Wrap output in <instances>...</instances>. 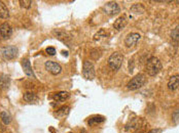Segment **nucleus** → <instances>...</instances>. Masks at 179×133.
<instances>
[{"mask_svg": "<svg viewBox=\"0 0 179 133\" xmlns=\"http://www.w3.org/2000/svg\"><path fill=\"white\" fill-rule=\"evenodd\" d=\"M162 70V63L158 57L151 56L146 63V71L149 76H155Z\"/></svg>", "mask_w": 179, "mask_h": 133, "instance_id": "1", "label": "nucleus"}, {"mask_svg": "<svg viewBox=\"0 0 179 133\" xmlns=\"http://www.w3.org/2000/svg\"><path fill=\"white\" fill-rule=\"evenodd\" d=\"M124 56L121 52H113L108 58V65L111 68L113 71H117L121 69L122 65H123Z\"/></svg>", "mask_w": 179, "mask_h": 133, "instance_id": "2", "label": "nucleus"}, {"mask_svg": "<svg viewBox=\"0 0 179 133\" xmlns=\"http://www.w3.org/2000/svg\"><path fill=\"white\" fill-rule=\"evenodd\" d=\"M145 76L143 74H138V75H136L135 77L131 79V81L128 83L127 87L130 90H137L143 86L144 83H145Z\"/></svg>", "mask_w": 179, "mask_h": 133, "instance_id": "3", "label": "nucleus"}, {"mask_svg": "<svg viewBox=\"0 0 179 133\" xmlns=\"http://www.w3.org/2000/svg\"><path fill=\"white\" fill-rule=\"evenodd\" d=\"M83 77L88 80H93L95 78V67L93 65L92 62L85 60L83 62Z\"/></svg>", "mask_w": 179, "mask_h": 133, "instance_id": "4", "label": "nucleus"}, {"mask_svg": "<svg viewBox=\"0 0 179 133\" xmlns=\"http://www.w3.org/2000/svg\"><path fill=\"white\" fill-rule=\"evenodd\" d=\"M0 55L4 60H13L15 57H17L18 55V48L15 46L10 45V46H5L3 48L0 49Z\"/></svg>", "mask_w": 179, "mask_h": 133, "instance_id": "5", "label": "nucleus"}, {"mask_svg": "<svg viewBox=\"0 0 179 133\" xmlns=\"http://www.w3.org/2000/svg\"><path fill=\"white\" fill-rule=\"evenodd\" d=\"M103 11L108 15H117V13L121 11V8H119V4L114 1H110L107 2L105 5L103 6Z\"/></svg>", "mask_w": 179, "mask_h": 133, "instance_id": "6", "label": "nucleus"}, {"mask_svg": "<svg viewBox=\"0 0 179 133\" xmlns=\"http://www.w3.org/2000/svg\"><path fill=\"white\" fill-rule=\"evenodd\" d=\"M44 67L45 69H46V71L49 72L52 75H58V74H60L61 71H62V67H61L58 63L51 62V60L45 62Z\"/></svg>", "mask_w": 179, "mask_h": 133, "instance_id": "7", "label": "nucleus"}, {"mask_svg": "<svg viewBox=\"0 0 179 133\" xmlns=\"http://www.w3.org/2000/svg\"><path fill=\"white\" fill-rule=\"evenodd\" d=\"M140 38H141V35H140L139 33H131L129 34L126 37V39H124V44H126V46L129 47V48L134 47L135 45L137 44V42L140 40Z\"/></svg>", "mask_w": 179, "mask_h": 133, "instance_id": "8", "label": "nucleus"}, {"mask_svg": "<svg viewBox=\"0 0 179 133\" xmlns=\"http://www.w3.org/2000/svg\"><path fill=\"white\" fill-rule=\"evenodd\" d=\"M13 34V29L7 23H3V24L0 25V36H1L3 39H7L10 38Z\"/></svg>", "mask_w": 179, "mask_h": 133, "instance_id": "9", "label": "nucleus"}, {"mask_svg": "<svg viewBox=\"0 0 179 133\" xmlns=\"http://www.w3.org/2000/svg\"><path fill=\"white\" fill-rule=\"evenodd\" d=\"M22 68H23L24 73L26 74L29 78H35V75H34V72H33L32 67H31V64H30V60H27V58L26 60H23Z\"/></svg>", "mask_w": 179, "mask_h": 133, "instance_id": "10", "label": "nucleus"}, {"mask_svg": "<svg viewBox=\"0 0 179 133\" xmlns=\"http://www.w3.org/2000/svg\"><path fill=\"white\" fill-rule=\"evenodd\" d=\"M127 24H128L127 17L126 15H122V17H119L117 20H115L114 24H113V28H114L116 31H121L127 26Z\"/></svg>", "mask_w": 179, "mask_h": 133, "instance_id": "11", "label": "nucleus"}, {"mask_svg": "<svg viewBox=\"0 0 179 133\" xmlns=\"http://www.w3.org/2000/svg\"><path fill=\"white\" fill-rule=\"evenodd\" d=\"M179 87V75L172 76L169 79L168 82V88L170 90H176Z\"/></svg>", "mask_w": 179, "mask_h": 133, "instance_id": "12", "label": "nucleus"}, {"mask_svg": "<svg viewBox=\"0 0 179 133\" xmlns=\"http://www.w3.org/2000/svg\"><path fill=\"white\" fill-rule=\"evenodd\" d=\"M10 17V10L3 2L0 1V19H7Z\"/></svg>", "mask_w": 179, "mask_h": 133, "instance_id": "13", "label": "nucleus"}, {"mask_svg": "<svg viewBox=\"0 0 179 133\" xmlns=\"http://www.w3.org/2000/svg\"><path fill=\"white\" fill-rule=\"evenodd\" d=\"M10 83V79L7 75L0 76V89H6Z\"/></svg>", "mask_w": 179, "mask_h": 133, "instance_id": "14", "label": "nucleus"}, {"mask_svg": "<svg viewBox=\"0 0 179 133\" xmlns=\"http://www.w3.org/2000/svg\"><path fill=\"white\" fill-rule=\"evenodd\" d=\"M68 97H69V93L66 91H61L54 95V100L56 101H64L65 100H67Z\"/></svg>", "mask_w": 179, "mask_h": 133, "instance_id": "15", "label": "nucleus"}, {"mask_svg": "<svg viewBox=\"0 0 179 133\" xmlns=\"http://www.w3.org/2000/svg\"><path fill=\"white\" fill-rule=\"evenodd\" d=\"M131 11L134 13H137V15H142V13L145 11V8H144V6L142 5V4L136 3L131 7Z\"/></svg>", "mask_w": 179, "mask_h": 133, "instance_id": "16", "label": "nucleus"}, {"mask_svg": "<svg viewBox=\"0 0 179 133\" xmlns=\"http://www.w3.org/2000/svg\"><path fill=\"white\" fill-rule=\"evenodd\" d=\"M24 100L27 102H33V101L37 100V95L33 92H25L24 93Z\"/></svg>", "mask_w": 179, "mask_h": 133, "instance_id": "17", "label": "nucleus"}, {"mask_svg": "<svg viewBox=\"0 0 179 133\" xmlns=\"http://www.w3.org/2000/svg\"><path fill=\"white\" fill-rule=\"evenodd\" d=\"M0 119H1V121L3 122V124H5V125H7V124H10L11 122L10 115L7 114L6 112H1V113H0Z\"/></svg>", "mask_w": 179, "mask_h": 133, "instance_id": "18", "label": "nucleus"}, {"mask_svg": "<svg viewBox=\"0 0 179 133\" xmlns=\"http://www.w3.org/2000/svg\"><path fill=\"white\" fill-rule=\"evenodd\" d=\"M105 121V118L102 116H95V117H92V118L89 120V125H94L96 123H101V122H104Z\"/></svg>", "mask_w": 179, "mask_h": 133, "instance_id": "19", "label": "nucleus"}, {"mask_svg": "<svg viewBox=\"0 0 179 133\" xmlns=\"http://www.w3.org/2000/svg\"><path fill=\"white\" fill-rule=\"evenodd\" d=\"M68 113H69V108H68V107H63L56 113V115H57V116H59V117H64V116H66Z\"/></svg>", "mask_w": 179, "mask_h": 133, "instance_id": "20", "label": "nucleus"}, {"mask_svg": "<svg viewBox=\"0 0 179 133\" xmlns=\"http://www.w3.org/2000/svg\"><path fill=\"white\" fill-rule=\"evenodd\" d=\"M31 3H32L31 0H21V1H20V5H21V7L23 8H30Z\"/></svg>", "mask_w": 179, "mask_h": 133, "instance_id": "21", "label": "nucleus"}, {"mask_svg": "<svg viewBox=\"0 0 179 133\" xmlns=\"http://www.w3.org/2000/svg\"><path fill=\"white\" fill-rule=\"evenodd\" d=\"M171 37L173 38L174 40H178L179 39V26H177L173 31H172Z\"/></svg>", "mask_w": 179, "mask_h": 133, "instance_id": "22", "label": "nucleus"}, {"mask_svg": "<svg viewBox=\"0 0 179 133\" xmlns=\"http://www.w3.org/2000/svg\"><path fill=\"white\" fill-rule=\"evenodd\" d=\"M102 37H106V34H105V31H104V30H100V31H99V32L97 33L96 35H95L94 39L95 40H99Z\"/></svg>", "mask_w": 179, "mask_h": 133, "instance_id": "23", "label": "nucleus"}, {"mask_svg": "<svg viewBox=\"0 0 179 133\" xmlns=\"http://www.w3.org/2000/svg\"><path fill=\"white\" fill-rule=\"evenodd\" d=\"M172 119H173V121L175 123L179 122V110H177V111H175L173 113V115H172Z\"/></svg>", "mask_w": 179, "mask_h": 133, "instance_id": "24", "label": "nucleus"}, {"mask_svg": "<svg viewBox=\"0 0 179 133\" xmlns=\"http://www.w3.org/2000/svg\"><path fill=\"white\" fill-rule=\"evenodd\" d=\"M45 51H46V53L49 55H55L56 53V49L54 48V47H47V48L45 49Z\"/></svg>", "mask_w": 179, "mask_h": 133, "instance_id": "25", "label": "nucleus"}, {"mask_svg": "<svg viewBox=\"0 0 179 133\" xmlns=\"http://www.w3.org/2000/svg\"><path fill=\"white\" fill-rule=\"evenodd\" d=\"M161 132H162V130L160 128H155V129H151L150 131H148L147 133H161Z\"/></svg>", "mask_w": 179, "mask_h": 133, "instance_id": "26", "label": "nucleus"}, {"mask_svg": "<svg viewBox=\"0 0 179 133\" xmlns=\"http://www.w3.org/2000/svg\"><path fill=\"white\" fill-rule=\"evenodd\" d=\"M80 133H87V131H85V129H83V130H81V131H80Z\"/></svg>", "mask_w": 179, "mask_h": 133, "instance_id": "27", "label": "nucleus"}, {"mask_svg": "<svg viewBox=\"0 0 179 133\" xmlns=\"http://www.w3.org/2000/svg\"><path fill=\"white\" fill-rule=\"evenodd\" d=\"M70 133H72V132H70Z\"/></svg>", "mask_w": 179, "mask_h": 133, "instance_id": "28", "label": "nucleus"}]
</instances>
